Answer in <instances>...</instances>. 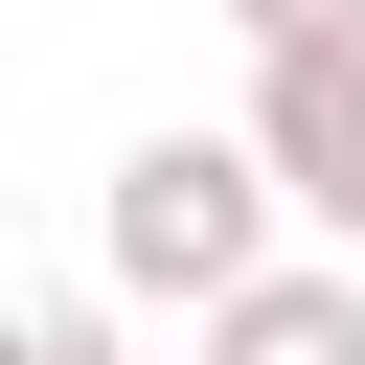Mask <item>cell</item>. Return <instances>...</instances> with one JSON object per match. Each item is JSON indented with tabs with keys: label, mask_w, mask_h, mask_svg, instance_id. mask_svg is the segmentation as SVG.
Listing matches in <instances>:
<instances>
[{
	"label": "cell",
	"mask_w": 365,
	"mask_h": 365,
	"mask_svg": "<svg viewBox=\"0 0 365 365\" xmlns=\"http://www.w3.org/2000/svg\"><path fill=\"white\" fill-rule=\"evenodd\" d=\"M274 251H297V228H274V182H251L228 114L114 137V182H91V274H114V297H182V319H205V297H251Z\"/></svg>",
	"instance_id": "cell-1"
},
{
	"label": "cell",
	"mask_w": 365,
	"mask_h": 365,
	"mask_svg": "<svg viewBox=\"0 0 365 365\" xmlns=\"http://www.w3.org/2000/svg\"><path fill=\"white\" fill-rule=\"evenodd\" d=\"M228 137H251V182H274V228L365 274V46H274Z\"/></svg>",
	"instance_id": "cell-2"
},
{
	"label": "cell",
	"mask_w": 365,
	"mask_h": 365,
	"mask_svg": "<svg viewBox=\"0 0 365 365\" xmlns=\"http://www.w3.org/2000/svg\"><path fill=\"white\" fill-rule=\"evenodd\" d=\"M182 342H205V365H365V274H342V251H274V274L205 297Z\"/></svg>",
	"instance_id": "cell-3"
},
{
	"label": "cell",
	"mask_w": 365,
	"mask_h": 365,
	"mask_svg": "<svg viewBox=\"0 0 365 365\" xmlns=\"http://www.w3.org/2000/svg\"><path fill=\"white\" fill-rule=\"evenodd\" d=\"M228 46L274 68V46H365V0H228Z\"/></svg>",
	"instance_id": "cell-4"
},
{
	"label": "cell",
	"mask_w": 365,
	"mask_h": 365,
	"mask_svg": "<svg viewBox=\"0 0 365 365\" xmlns=\"http://www.w3.org/2000/svg\"><path fill=\"white\" fill-rule=\"evenodd\" d=\"M0 365H114V319H91V297H23V319H0Z\"/></svg>",
	"instance_id": "cell-5"
}]
</instances>
